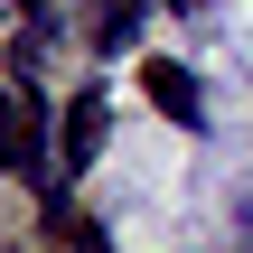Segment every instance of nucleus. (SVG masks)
Wrapping results in <instances>:
<instances>
[{"mask_svg": "<svg viewBox=\"0 0 253 253\" xmlns=\"http://www.w3.org/2000/svg\"><path fill=\"white\" fill-rule=\"evenodd\" d=\"M0 169H47V160H38V113H28V94H0Z\"/></svg>", "mask_w": 253, "mask_h": 253, "instance_id": "f257e3e1", "label": "nucleus"}, {"mask_svg": "<svg viewBox=\"0 0 253 253\" xmlns=\"http://www.w3.org/2000/svg\"><path fill=\"white\" fill-rule=\"evenodd\" d=\"M141 84H150V103H160L169 122H207V103H197V84H188V66H169V56H160V66H150Z\"/></svg>", "mask_w": 253, "mask_h": 253, "instance_id": "f03ea898", "label": "nucleus"}, {"mask_svg": "<svg viewBox=\"0 0 253 253\" xmlns=\"http://www.w3.org/2000/svg\"><path fill=\"white\" fill-rule=\"evenodd\" d=\"M94 150H103V94H84V103H75V113H66V160H56V169H66V178H75V169H84V160H94Z\"/></svg>", "mask_w": 253, "mask_h": 253, "instance_id": "7ed1b4c3", "label": "nucleus"}, {"mask_svg": "<svg viewBox=\"0 0 253 253\" xmlns=\"http://www.w3.org/2000/svg\"><path fill=\"white\" fill-rule=\"evenodd\" d=\"M94 38H103V47H131V38H141V0H113V9H103V28H94Z\"/></svg>", "mask_w": 253, "mask_h": 253, "instance_id": "20e7f679", "label": "nucleus"}, {"mask_svg": "<svg viewBox=\"0 0 253 253\" xmlns=\"http://www.w3.org/2000/svg\"><path fill=\"white\" fill-rule=\"evenodd\" d=\"M19 9H38V0H19Z\"/></svg>", "mask_w": 253, "mask_h": 253, "instance_id": "39448f33", "label": "nucleus"}]
</instances>
